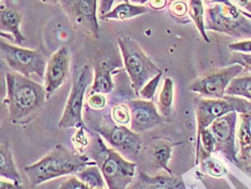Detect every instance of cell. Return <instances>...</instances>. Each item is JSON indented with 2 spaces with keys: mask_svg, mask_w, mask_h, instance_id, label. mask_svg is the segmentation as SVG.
Returning <instances> with one entry per match:
<instances>
[{
  "mask_svg": "<svg viewBox=\"0 0 251 189\" xmlns=\"http://www.w3.org/2000/svg\"><path fill=\"white\" fill-rule=\"evenodd\" d=\"M5 99L3 104L12 124H27L36 119L46 105L45 85L16 72L5 75Z\"/></svg>",
  "mask_w": 251,
  "mask_h": 189,
  "instance_id": "cell-1",
  "label": "cell"
},
{
  "mask_svg": "<svg viewBox=\"0 0 251 189\" xmlns=\"http://www.w3.org/2000/svg\"><path fill=\"white\" fill-rule=\"evenodd\" d=\"M95 164L86 154L81 155L56 145L42 159L24 167L30 186L34 188L53 178L75 174L84 167Z\"/></svg>",
  "mask_w": 251,
  "mask_h": 189,
  "instance_id": "cell-2",
  "label": "cell"
},
{
  "mask_svg": "<svg viewBox=\"0 0 251 189\" xmlns=\"http://www.w3.org/2000/svg\"><path fill=\"white\" fill-rule=\"evenodd\" d=\"M86 155L100 166L108 189H127L136 177V164L103 143L100 134L87 146Z\"/></svg>",
  "mask_w": 251,
  "mask_h": 189,
  "instance_id": "cell-3",
  "label": "cell"
},
{
  "mask_svg": "<svg viewBox=\"0 0 251 189\" xmlns=\"http://www.w3.org/2000/svg\"><path fill=\"white\" fill-rule=\"evenodd\" d=\"M205 27L206 30L242 38V40L251 39V14L235 4H209L205 10Z\"/></svg>",
  "mask_w": 251,
  "mask_h": 189,
  "instance_id": "cell-4",
  "label": "cell"
},
{
  "mask_svg": "<svg viewBox=\"0 0 251 189\" xmlns=\"http://www.w3.org/2000/svg\"><path fill=\"white\" fill-rule=\"evenodd\" d=\"M117 42L135 94L139 95L141 89L155 76L161 74L162 70L151 61L139 43L132 37L121 36Z\"/></svg>",
  "mask_w": 251,
  "mask_h": 189,
  "instance_id": "cell-5",
  "label": "cell"
},
{
  "mask_svg": "<svg viewBox=\"0 0 251 189\" xmlns=\"http://www.w3.org/2000/svg\"><path fill=\"white\" fill-rule=\"evenodd\" d=\"M94 81L93 69L89 65H83L77 69L73 79L72 90L65 105L58 127L61 129H85L83 122V105L87 89Z\"/></svg>",
  "mask_w": 251,
  "mask_h": 189,
  "instance_id": "cell-6",
  "label": "cell"
},
{
  "mask_svg": "<svg viewBox=\"0 0 251 189\" xmlns=\"http://www.w3.org/2000/svg\"><path fill=\"white\" fill-rule=\"evenodd\" d=\"M0 51L2 62L11 72L20 73L28 78L35 75L38 78L45 79L49 61L42 51L13 46L3 40L0 43Z\"/></svg>",
  "mask_w": 251,
  "mask_h": 189,
  "instance_id": "cell-7",
  "label": "cell"
},
{
  "mask_svg": "<svg viewBox=\"0 0 251 189\" xmlns=\"http://www.w3.org/2000/svg\"><path fill=\"white\" fill-rule=\"evenodd\" d=\"M242 74H244V68L238 64L212 69L195 79L189 89L204 99H225L227 86L233 79Z\"/></svg>",
  "mask_w": 251,
  "mask_h": 189,
  "instance_id": "cell-8",
  "label": "cell"
},
{
  "mask_svg": "<svg viewBox=\"0 0 251 189\" xmlns=\"http://www.w3.org/2000/svg\"><path fill=\"white\" fill-rule=\"evenodd\" d=\"M58 4L75 29L94 39L100 38L98 0H59Z\"/></svg>",
  "mask_w": 251,
  "mask_h": 189,
  "instance_id": "cell-9",
  "label": "cell"
},
{
  "mask_svg": "<svg viewBox=\"0 0 251 189\" xmlns=\"http://www.w3.org/2000/svg\"><path fill=\"white\" fill-rule=\"evenodd\" d=\"M122 66L120 53L111 45L101 47L96 51L94 61V81L91 86V93L109 94L114 90L112 73Z\"/></svg>",
  "mask_w": 251,
  "mask_h": 189,
  "instance_id": "cell-10",
  "label": "cell"
},
{
  "mask_svg": "<svg viewBox=\"0 0 251 189\" xmlns=\"http://www.w3.org/2000/svg\"><path fill=\"white\" fill-rule=\"evenodd\" d=\"M236 122L237 112L232 111L218 118L210 124L209 130L216 139V151L221 153L228 161L239 165L235 147Z\"/></svg>",
  "mask_w": 251,
  "mask_h": 189,
  "instance_id": "cell-11",
  "label": "cell"
},
{
  "mask_svg": "<svg viewBox=\"0 0 251 189\" xmlns=\"http://www.w3.org/2000/svg\"><path fill=\"white\" fill-rule=\"evenodd\" d=\"M95 131L105 138L114 150L125 157H135L141 148L139 133L134 132L126 126L103 124L97 127Z\"/></svg>",
  "mask_w": 251,
  "mask_h": 189,
  "instance_id": "cell-12",
  "label": "cell"
},
{
  "mask_svg": "<svg viewBox=\"0 0 251 189\" xmlns=\"http://www.w3.org/2000/svg\"><path fill=\"white\" fill-rule=\"evenodd\" d=\"M232 111H236V106L231 96L226 95L225 99H204V97L196 99L195 115L196 123H198V135L203 130L208 129L218 118Z\"/></svg>",
  "mask_w": 251,
  "mask_h": 189,
  "instance_id": "cell-13",
  "label": "cell"
},
{
  "mask_svg": "<svg viewBox=\"0 0 251 189\" xmlns=\"http://www.w3.org/2000/svg\"><path fill=\"white\" fill-rule=\"evenodd\" d=\"M70 68V52L67 47L59 48L49 59L45 75V89L47 100L66 82Z\"/></svg>",
  "mask_w": 251,
  "mask_h": 189,
  "instance_id": "cell-14",
  "label": "cell"
},
{
  "mask_svg": "<svg viewBox=\"0 0 251 189\" xmlns=\"http://www.w3.org/2000/svg\"><path fill=\"white\" fill-rule=\"evenodd\" d=\"M127 106L130 110V129L136 133L149 131L164 122L152 101L132 100L127 102Z\"/></svg>",
  "mask_w": 251,
  "mask_h": 189,
  "instance_id": "cell-15",
  "label": "cell"
},
{
  "mask_svg": "<svg viewBox=\"0 0 251 189\" xmlns=\"http://www.w3.org/2000/svg\"><path fill=\"white\" fill-rule=\"evenodd\" d=\"M127 189H187L181 177L174 176L169 173L150 176L139 173L138 177L130 184Z\"/></svg>",
  "mask_w": 251,
  "mask_h": 189,
  "instance_id": "cell-16",
  "label": "cell"
},
{
  "mask_svg": "<svg viewBox=\"0 0 251 189\" xmlns=\"http://www.w3.org/2000/svg\"><path fill=\"white\" fill-rule=\"evenodd\" d=\"M23 19V12L1 3V9H0V29H1V36L4 37L5 34L12 35L16 45H23V42L26 39L23 32L21 31V23Z\"/></svg>",
  "mask_w": 251,
  "mask_h": 189,
  "instance_id": "cell-17",
  "label": "cell"
},
{
  "mask_svg": "<svg viewBox=\"0 0 251 189\" xmlns=\"http://www.w3.org/2000/svg\"><path fill=\"white\" fill-rule=\"evenodd\" d=\"M241 124L237 132L239 151L237 159L239 164H247L251 162V112L239 113Z\"/></svg>",
  "mask_w": 251,
  "mask_h": 189,
  "instance_id": "cell-18",
  "label": "cell"
},
{
  "mask_svg": "<svg viewBox=\"0 0 251 189\" xmlns=\"http://www.w3.org/2000/svg\"><path fill=\"white\" fill-rule=\"evenodd\" d=\"M174 144L167 139H157L151 146L150 156L156 169L165 171L169 174H173L169 169V160L172 158Z\"/></svg>",
  "mask_w": 251,
  "mask_h": 189,
  "instance_id": "cell-19",
  "label": "cell"
},
{
  "mask_svg": "<svg viewBox=\"0 0 251 189\" xmlns=\"http://www.w3.org/2000/svg\"><path fill=\"white\" fill-rule=\"evenodd\" d=\"M148 12L145 5H138L130 2H121L118 3L110 12L100 16V20L103 21H127L130 19H134L136 16L143 15Z\"/></svg>",
  "mask_w": 251,
  "mask_h": 189,
  "instance_id": "cell-20",
  "label": "cell"
},
{
  "mask_svg": "<svg viewBox=\"0 0 251 189\" xmlns=\"http://www.w3.org/2000/svg\"><path fill=\"white\" fill-rule=\"evenodd\" d=\"M0 175L22 185V178L15 167L12 154L10 151L9 145L5 143H2L0 147Z\"/></svg>",
  "mask_w": 251,
  "mask_h": 189,
  "instance_id": "cell-21",
  "label": "cell"
},
{
  "mask_svg": "<svg viewBox=\"0 0 251 189\" xmlns=\"http://www.w3.org/2000/svg\"><path fill=\"white\" fill-rule=\"evenodd\" d=\"M189 2V16L190 20L195 24L196 28L200 31L201 38L209 43L210 40L206 32L205 27V8L203 0H188Z\"/></svg>",
  "mask_w": 251,
  "mask_h": 189,
  "instance_id": "cell-22",
  "label": "cell"
},
{
  "mask_svg": "<svg viewBox=\"0 0 251 189\" xmlns=\"http://www.w3.org/2000/svg\"><path fill=\"white\" fill-rule=\"evenodd\" d=\"M75 177L79 178V180L84 183L86 186L94 189H100V188H105L106 181L103 178L102 173L96 163L92 164L84 167L83 170L79 171L75 173Z\"/></svg>",
  "mask_w": 251,
  "mask_h": 189,
  "instance_id": "cell-23",
  "label": "cell"
},
{
  "mask_svg": "<svg viewBox=\"0 0 251 189\" xmlns=\"http://www.w3.org/2000/svg\"><path fill=\"white\" fill-rule=\"evenodd\" d=\"M174 105V81L171 78L164 80V84L157 100V109L163 117L172 115Z\"/></svg>",
  "mask_w": 251,
  "mask_h": 189,
  "instance_id": "cell-24",
  "label": "cell"
},
{
  "mask_svg": "<svg viewBox=\"0 0 251 189\" xmlns=\"http://www.w3.org/2000/svg\"><path fill=\"white\" fill-rule=\"evenodd\" d=\"M226 95L243 97L251 101V75L238 76L227 86Z\"/></svg>",
  "mask_w": 251,
  "mask_h": 189,
  "instance_id": "cell-25",
  "label": "cell"
},
{
  "mask_svg": "<svg viewBox=\"0 0 251 189\" xmlns=\"http://www.w3.org/2000/svg\"><path fill=\"white\" fill-rule=\"evenodd\" d=\"M201 164L203 171L210 176L222 177L227 173L226 167L222 164V162L218 159L211 158V157H208V158L201 161Z\"/></svg>",
  "mask_w": 251,
  "mask_h": 189,
  "instance_id": "cell-26",
  "label": "cell"
},
{
  "mask_svg": "<svg viewBox=\"0 0 251 189\" xmlns=\"http://www.w3.org/2000/svg\"><path fill=\"white\" fill-rule=\"evenodd\" d=\"M111 118L119 126L130 124V110L127 104H118L111 108Z\"/></svg>",
  "mask_w": 251,
  "mask_h": 189,
  "instance_id": "cell-27",
  "label": "cell"
},
{
  "mask_svg": "<svg viewBox=\"0 0 251 189\" xmlns=\"http://www.w3.org/2000/svg\"><path fill=\"white\" fill-rule=\"evenodd\" d=\"M232 64H238L243 66L244 74L243 75H251V53H238L233 52L230 65Z\"/></svg>",
  "mask_w": 251,
  "mask_h": 189,
  "instance_id": "cell-28",
  "label": "cell"
},
{
  "mask_svg": "<svg viewBox=\"0 0 251 189\" xmlns=\"http://www.w3.org/2000/svg\"><path fill=\"white\" fill-rule=\"evenodd\" d=\"M162 75H163V73L155 76L153 79H151L149 82L147 83L143 89H141V91L139 92V96L143 97L144 100L152 101V99H153V97H154L155 91L157 89V85H159V83H160V80L162 78Z\"/></svg>",
  "mask_w": 251,
  "mask_h": 189,
  "instance_id": "cell-29",
  "label": "cell"
},
{
  "mask_svg": "<svg viewBox=\"0 0 251 189\" xmlns=\"http://www.w3.org/2000/svg\"><path fill=\"white\" fill-rule=\"evenodd\" d=\"M87 105H89L92 109H95V110H100L103 109L107 106V103L108 100L106 97V94L103 93H91L89 92V94H87Z\"/></svg>",
  "mask_w": 251,
  "mask_h": 189,
  "instance_id": "cell-30",
  "label": "cell"
},
{
  "mask_svg": "<svg viewBox=\"0 0 251 189\" xmlns=\"http://www.w3.org/2000/svg\"><path fill=\"white\" fill-rule=\"evenodd\" d=\"M169 11L175 18H185L189 14V2L185 0H176L169 3Z\"/></svg>",
  "mask_w": 251,
  "mask_h": 189,
  "instance_id": "cell-31",
  "label": "cell"
},
{
  "mask_svg": "<svg viewBox=\"0 0 251 189\" xmlns=\"http://www.w3.org/2000/svg\"><path fill=\"white\" fill-rule=\"evenodd\" d=\"M58 189H94L89 186H86L84 183L81 182L79 178L75 176H69L67 180L62 182L61 185H59ZM100 189H106V188H100Z\"/></svg>",
  "mask_w": 251,
  "mask_h": 189,
  "instance_id": "cell-32",
  "label": "cell"
},
{
  "mask_svg": "<svg viewBox=\"0 0 251 189\" xmlns=\"http://www.w3.org/2000/svg\"><path fill=\"white\" fill-rule=\"evenodd\" d=\"M228 49L233 52L249 54L251 53V39H244L231 43V45L228 46Z\"/></svg>",
  "mask_w": 251,
  "mask_h": 189,
  "instance_id": "cell-33",
  "label": "cell"
},
{
  "mask_svg": "<svg viewBox=\"0 0 251 189\" xmlns=\"http://www.w3.org/2000/svg\"><path fill=\"white\" fill-rule=\"evenodd\" d=\"M116 1L117 0H98V14H100V18L110 12Z\"/></svg>",
  "mask_w": 251,
  "mask_h": 189,
  "instance_id": "cell-34",
  "label": "cell"
},
{
  "mask_svg": "<svg viewBox=\"0 0 251 189\" xmlns=\"http://www.w3.org/2000/svg\"><path fill=\"white\" fill-rule=\"evenodd\" d=\"M238 9L251 14V0H231Z\"/></svg>",
  "mask_w": 251,
  "mask_h": 189,
  "instance_id": "cell-35",
  "label": "cell"
},
{
  "mask_svg": "<svg viewBox=\"0 0 251 189\" xmlns=\"http://www.w3.org/2000/svg\"><path fill=\"white\" fill-rule=\"evenodd\" d=\"M168 3V0H150L149 4L152 9L162 10L164 9Z\"/></svg>",
  "mask_w": 251,
  "mask_h": 189,
  "instance_id": "cell-36",
  "label": "cell"
},
{
  "mask_svg": "<svg viewBox=\"0 0 251 189\" xmlns=\"http://www.w3.org/2000/svg\"><path fill=\"white\" fill-rule=\"evenodd\" d=\"M23 186L20 185V184H16L14 182H0V189H22Z\"/></svg>",
  "mask_w": 251,
  "mask_h": 189,
  "instance_id": "cell-37",
  "label": "cell"
},
{
  "mask_svg": "<svg viewBox=\"0 0 251 189\" xmlns=\"http://www.w3.org/2000/svg\"><path fill=\"white\" fill-rule=\"evenodd\" d=\"M204 3L207 5L215 4V3H225V4H234L231 0H203Z\"/></svg>",
  "mask_w": 251,
  "mask_h": 189,
  "instance_id": "cell-38",
  "label": "cell"
},
{
  "mask_svg": "<svg viewBox=\"0 0 251 189\" xmlns=\"http://www.w3.org/2000/svg\"><path fill=\"white\" fill-rule=\"evenodd\" d=\"M241 169L251 178V162H249V163H247V164L242 165Z\"/></svg>",
  "mask_w": 251,
  "mask_h": 189,
  "instance_id": "cell-39",
  "label": "cell"
},
{
  "mask_svg": "<svg viewBox=\"0 0 251 189\" xmlns=\"http://www.w3.org/2000/svg\"><path fill=\"white\" fill-rule=\"evenodd\" d=\"M150 0H129L130 3L138 4V5H145L147 2H149Z\"/></svg>",
  "mask_w": 251,
  "mask_h": 189,
  "instance_id": "cell-40",
  "label": "cell"
},
{
  "mask_svg": "<svg viewBox=\"0 0 251 189\" xmlns=\"http://www.w3.org/2000/svg\"><path fill=\"white\" fill-rule=\"evenodd\" d=\"M40 1L48 4H55V3H58L59 0H40Z\"/></svg>",
  "mask_w": 251,
  "mask_h": 189,
  "instance_id": "cell-41",
  "label": "cell"
},
{
  "mask_svg": "<svg viewBox=\"0 0 251 189\" xmlns=\"http://www.w3.org/2000/svg\"><path fill=\"white\" fill-rule=\"evenodd\" d=\"M117 1L119 3H121V2H129V0H117Z\"/></svg>",
  "mask_w": 251,
  "mask_h": 189,
  "instance_id": "cell-42",
  "label": "cell"
}]
</instances>
